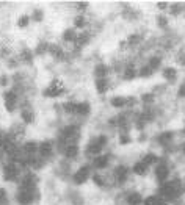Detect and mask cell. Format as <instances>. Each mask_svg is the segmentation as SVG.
<instances>
[{"label": "cell", "mask_w": 185, "mask_h": 205, "mask_svg": "<svg viewBox=\"0 0 185 205\" xmlns=\"http://www.w3.org/2000/svg\"><path fill=\"white\" fill-rule=\"evenodd\" d=\"M183 153H185V146H183Z\"/></svg>", "instance_id": "bcb514c9"}, {"label": "cell", "mask_w": 185, "mask_h": 205, "mask_svg": "<svg viewBox=\"0 0 185 205\" xmlns=\"http://www.w3.org/2000/svg\"><path fill=\"white\" fill-rule=\"evenodd\" d=\"M30 20H32V17H30L28 14L20 16V17L17 19V27H19V28H27L28 23H30Z\"/></svg>", "instance_id": "cb8c5ba5"}, {"label": "cell", "mask_w": 185, "mask_h": 205, "mask_svg": "<svg viewBox=\"0 0 185 205\" xmlns=\"http://www.w3.org/2000/svg\"><path fill=\"white\" fill-rule=\"evenodd\" d=\"M141 102H143V104H146V105L148 104H152V102H154V94H149V92L148 94H143L141 96Z\"/></svg>", "instance_id": "d590c367"}, {"label": "cell", "mask_w": 185, "mask_h": 205, "mask_svg": "<svg viewBox=\"0 0 185 205\" xmlns=\"http://www.w3.org/2000/svg\"><path fill=\"white\" fill-rule=\"evenodd\" d=\"M49 42H45V41H42V42H39L38 44V47H36V50H35V55H44V53H47L49 52Z\"/></svg>", "instance_id": "7402d4cb"}, {"label": "cell", "mask_w": 185, "mask_h": 205, "mask_svg": "<svg viewBox=\"0 0 185 205\" xmlns=\"http://www.w3.org/2000/svg\"><path fill=\"white\" fill-rule=\"evenodd\" d=\"M22 58H24V61L25 63H32L33 61V52L32 50H24V52H22Z\"/></svg>", "instance_id": "d6a6232c"}, {"label": "cell", "mask_w": 185, "mask_h": 205, "mask_svg": "<svg viewBox=\"0 0 185 205\" xmlns=\"http://www.w3.org/2000/svg\"><path fill=\"white\" fill-rule=\"evenodd\" d=\"M3 102H5V110L8 113H13L17 107V94L16 91H6L3 92Z\"/></svg>", "instance_id": "277c9868"}, {"label": "cell", "mask_w": 185, "mask_h": 205, "mask_svg": "<svg viewBox=\"0 0 185 205\" xmlns=\"http://www.w3.org/2000/svg\"><path fill=\"white\" fill-rule=\"evenodd\" d=\"M157 5H158L160 10H166V8H168V3H163V2H160V3H157Z\"/></svg>", "instance_id": "f6af8a7d"}, {"label": "cell", "mask_w": 185, "mask_h": 205, "mask_svg": "<svg viewBox=\"0 0 185 205\" xmlns=\"http://www.w3.org/2000/svg\"><path fill=\"white\" fill-rule=\"evenodd\" d=\"M20 117H22V121H24L25 124H33L35 122V113L32 110H28V108H24L20 111Z\"/></svg>", "instance_id": "e0dca14e"}, {"label": "cell", "mask_w": 185, "mask_h": 205, "mask_svg": "<svg viewBox=\"0 0 185 205\" xmlns=\"http://www.w3.org/2000/svg\"><path fill=\"white\" fill-rule=\"evenodd\" d=\"M129 172H130V169H129L127 166H123V164H119V166H116V168H114V171H113V175H114V178L118 180V183H124V182L127 180V177H129Z\"/></svg>", "instance_id": "52a82bcc"}, {"label": "cell", "mask_w": 185, "mask_h": 205, "mask_svg": "<svg viewBox=\"0 0 185 205\" xmlns=\"http://www.w3.org/2000/svg\"><path fill=\"white\" fill-rule=\"evenodd\" d=\"M94 85H96V89L99 94H105L108 91V80L107 79H96Z\"/></svg>", "instance_id": "9a60e30c"}, {"label": "cell", "mask_w": 185, "mask_h": 205, "mask_svg": "<svg viewBox=\"0 0 185 205\" xmlns=\"http://www.w3.org/2000/svg\"><path fill=\"white\" fill-rule=\"evenodd\" d=\"M130 141H132V138H130L129 135H121V138H119V143H121L123 146H126V144H130Z\"/></svg>", "instance_id": "ab89813d"}, {"label": "cell", "mask_w": 185, "mask_h": 205, "mask_svg": "<svg viewBox=\"0 0 185 205\" xmlns=\"http://www.w3.org/2000/svg\"><path fill=\"white\" fill-rule=\"evenodd\" d=\"M52 152H54V144H52L50 141H42V143H39L38 155H39L42 160H47L49 157H52Z\"/></svg>", "instance_id": "5b68a950"}, {"label": "cell", "mask_w": 185, "mask_h": 205, "mask_svg": "<svg viewBox=\"0 0 185 205\" xmlns=\"http://www.w3.org/2000/svg\"><path fill=\"white\" fill-rule=\"evenodd\" d=\"M157 23L160 25V27H166V25H168V20H166V17H163V16H158V17H157Z\"/></svg>", "instance_id": "60d3db41"}, {"label": "cell", "mask_w": 185, "mask_h": 205, "mask_svg": "<svg viewBox=\"0 0 185 205\" xmlns=\"http://www.w3.org/2000/svg\"><path fill=\"white\" fill-rule=\"evenodd\" d=\"M89 110H91V107L88 102H77L74 107V114L75 116H88Z\"/></svg>", "instance_id": "9c48e42d"}, {"label": "cell", "mask_w": 185, "mask_h": 205, "mask_svg": "<svg viewBox=\"0 0 185 205\" xmlns=\"http://www.w3.org/2000/svg\"><path fill=\"white\" fill-rule=\"evenodd\" d=\"M79 152H80V149H79L77 144H69V146L64 147L63 155H64L66 158H69V160H74L75 157H79Z\"/></svg>", "instance_id": "30bf717a"}, {"label": "cell", "mask_w": 185, "mask_h": 205, "mask_svg": "<svg viewBox=\"0 0 185 205\" xmlns=\"http://www.w3.org/2000/svg\"><path fill=\"white\" fill-rule=\"evenodd\" d=\"M61 92H63V88H58V82L55 80L49 88H45V89H44L42 94H44L45 97H57V96H60Z\"/></svg>", "instance_id": "8fae6325"}, {"label": "cell", "mask_w": 185, "mask_h": 205, "mask_svg": "<svg viewBox=\"0 0 185 205\" xmlns=\"http://www.w3.org/2000/svg\"><path fill=\"white\" fill-rule=\"evenodd\" d=\"M179 96H180V97H185V83L180 85V88H179Z\"/></svg>", "instance_id": "ee69618b"}, {"label": "cell", "mask_w": 185, "mask_h": 205, "mask_svg": "<svg viewBox=\"0 0 185 205\" xmlns=\"http://www.w3.org/2000/svg\"><path fill=\"white\" fill-rule=\"evenodd\" d=\"M135 77H136L135 67H133V66H127V67L124 69V79H126V80H133Z\"/></svg>", "instance_id": "4316f807"}, {"label": "cell", "mask_w": 185, "mask_h": 205, "mask_svg": "<svg viewBox=\"0 0 185 205\" xmlns=\"http://www.w3.org/2000/svg\"><path fill=\"white\" fill-rule=\"evenodd\" d=\"M38 199V191H25V190H20L17 188V193H16V200L20 203V205H32L35 200Z\"/></svg>", "instance_id": "6da1fadb"}, {"label": "cell", "mask_w": 185, "mask_h": 205, "mask_svg": "<svg viewBox=\"0 0 185 205\" xmlns=\"http://www.w3.org/2000/svg\"><path fill=\"white\" fill-rule=\"evenodd\" d=\"M19 174H20V169H19V164L16 163H8L3 166V178L6 182H16L19 178Z\"/></svg>", "instance_id": "7a4b0ae2"}, {"label": "cell", "mask_w": 185, "mask_h": 205, "mask_svg": "<svg viewBox=\"0 0 185 205\" xmlns=\"http://www.w3.org/2000/svg\"><path fill=\"white\" fill-rule=\"evenodd\" d=\"M89 175H91V166L85 164V166H82V168H80V169L74 174L72 182H74L75 185H83L85 182H88Z\"/></svg>", "instance_id": "3957f363"}, {"label": "cell", "mask_w": 185, "mask_h": 205, "mask_svg": "<svg viewBox=\"0 0 185 205\" xmlns=\"http://www.w3.org/2000/svg\"><path fill=\"white\" fill-rule=\"evenodd\" d=\"M163 79H166V82H174L177 79V70L174 67H165L163 69Z\"/></svg>", "instance_id": "ffe728a7"}, {"label": "cell", "mask_w": 185, "mask_h": 205, "mask_svg": "<svg viewBox=\"0 0 185 205\" xmlns=\"http://www.w3.org/2000/svg\"><path fill=\"white\" fill-rule=\"evenodd\" d=\"M92 180H94V183H96L97 186H104V185H105V180H104L101 175H92Z\"/></svg>", "instance_id": "f35d334b"}, {"label": "cell", "mask_w": 185, "mask_h": 205, "mask_svg": "<svg viewBox=\"0 0 185 205\" xmlns=\"http://www.w3.org/2000/svg\"><path fill=\"white\" fill-rule=\"evenodd\" d=\"M0 205H8V194L3 188H0Z\"/></svg>", "instance_id": "836d02e7"}, {"label": "cell", "mask_w": 185, "mask_h": 205, "mask_svg": "<svg viewBox=\"0 0 185 205\" xmlns=\"http://www.w3.org/2000/svg\"><path fill=\"white\" fill-rule=\"evenodd\" d=\"M141 161H143L146 166H151V164H154V163L158 161V157L155 155V153H146V155L141 158Z\"/></svg>", "instance_id": "603a6c76"}, {"label": "cell", "mask_w": 185, "mask_h": 205, "mask_svg": "<svg viewBox=\"0 0 185 205\" xmlns=\"http://www.w3.org/2000/svg\"><path fill=\"white\" fill-rule=\"evenodd\" d=\"M110 105L114 107V108H124L127 105V99L126 97H111L110 99Z\"/></svg>", "instance_id": "ac0fdd59"}, {"label": "cell", "mask_w": 185, "mask_h": 205, "mask_svg": "<svg viewBox=\"0 0 185 205\" xmlns=\"http://www.w3.org/2000/svg\"><path fill=\"white\" fill-rule=\"evenodd\" d=\"M30 17H32L33 20H36V22H41V20L44 19V11H42L41 8H35Z\"/></svg>", "instance_id": "83f0119b"}, {"label": "cell", "mask_w": 185, "mask_h": 205, "mask_svg": "<svg viewBox=\"0 0 185 205\" xmlns=\"http://www.w3.org/2000/svg\"><path fill=\"white\" fill-rule=\"evenodd\" d=\"M171 138H173V133L171 132H163V133L158 136V143L160 144H168L171 141Z\"/></svg>", "instance_id": "f1b7e54d"}, {"label": "cell", "mask_w": 185, "mask_h": 205, "mask_svg": "<svg viewBox=\"0 0 185 205\" xmlns=\"http://www.w3.org/2000/svg\"><path fill=\"white\" fill-rule=\"evenodd\" d=\"M160 63H161V60H160V57H152V58L149 60V66H151V69H152V70H155V69H158V66H160Z\"/></svg>", "instance_id": "4dcf8cb0"}, {"label": "cell", "mask_w": 185, "mask_h": 205, "mask_svg": "<svg viewBox=\"0 0 185 205\" xmlns=\"http://www.w3.org/2000/svg\"><path fill=\"white\" fill-rule=\"evenodd\" d=\"M88 41H89V35L88 33H79V36L75 39V45L77 47H83Z\"/></svg>", "instance_id": "d4e9b609"}, {"label": "cell", "mask_w": 185, "mask_h": 205, "mask_svg": "<svg viewBox=\"0 0 185 205\" xmlns=\"http://www.w3.org/2000/svg\"><path fill=\"white\" fill-rule=\"evenodd\" d=\"M154 74V70L151 69V66H143L140 70H138V77H141V79H148V77H151Z\"/></svg>", "instance_id": "484cf974"}, {"label": "cell", "mask_w": 185, "mask_h": 205, "mask_svg": "<svg viewBox=\"0 0 185 205\" xmlns=\"http://www.w3.org/2000/svg\"><path fill=\"white\" fill-rule=\"evenodd\" d=\"M148 168H149V166H146L143 161H138V163L133 164L132 171H133V174H136V175H144V174L148 172Z\"/></svg>", "instance_id": "44dd1931"}, {"label": "cell", "mask_w": 185, "mask_h": 205, "mask_svg": "<svg viewBox=\"0 0 185 205\" xmlns=\"http://www.w3.org/2000/svg\"><path fill=\"white\" fill-rule=\"evenodd\" d=\"M86 6H88V2H77V10H86Z\"/></svg>", "instance_id": "7bdbcfd3"}, {"label": "cell", "mask_w": 185, "mask_h": 205, "mask_svg": "<svg viewBox=\"0 0 185 205\" xmlns=\"http://www.w3.org/2000/svg\"><path fill=\"white\" fill-rule=\"evenodd\" d=\"M107 74H108V66L107 64H97L94 67L96 79H107Z\"/></svg>", "instance_id": "2e32d148"}, {"label": "cell", "mask_w": 185, "mask_h": 205, "mask_svg": "<svg viewBox=\"0 0 185 205\" xmlns=\"http://www.w3.org/2000/svg\"><path fill=\"white\" fill-rule=\"evenodd\" d=\"M102 149H104V147H101V146L96 143V139H92V141L88 144V147H86V155L96 158V157L102 155Z\"/></svg>", "instance_id": "ba28073f"}, {"label": "cell", "mask_w": 185, "mask_h": 205, "mask_svg": "<svg viewBox=\"0 0 185 205\" xmlns=\"http://www.w3.org/2000/svg\"><path fill=\"white\" fill-rule=\"evenodd\" d=\"M6 85H8V77L0 75V86H6Z\"/></svg>", "instance_id": "b9f144b4"}, {"label": "cell", "mask_w": 185, "mask_h": 205, "mask_svg": "<svg viewBox=\"0 0 185 205\" xmlns=\"http://www.w3.org/2000/svg\"><path fill=\"white\" fill-rule=\"evenodd\" d=\"M126 200H127L129 205H141L144 199L141 197L140 193H129L127 197H126Z\"/></svg>", "instance_id": "5bb4252c"}, {"label": "cell", "mask_w": 185, "mask_h": 205, "mask_svg": "<svg viewBox=\"0 0 185 205\" xmlns=\"http://www.w3.org/2000/svg\"><path fill=\"white\" fill-rule=\"evenodd\" d=\"M77 36H79V33L75 32V28H67V30H64V33H63V39L67 41V42H75Z\"/></svg>", "instance_id": "d6986e66"}, {"label": "cell", "mask_w": 185, "mask_h": 205, "mask_svg": "<svg viewBox=\"0 0 185 205\" xmlns=\"http://www.w3.org/2000/svg\"><path fill=\"white\" fill-rule=\"evenodd\" d=\"M38 147H39L38 143L28 141V143H25V146H24V149H22V152H24L25 155H36V153H38Z\"/></svg>", "instance_id": "4fadbf2b"}, {"label": "cell", "mask_w": 185, "mask_h": 205, "mask_svg": "<svg viewBox=\"0 0 185 205\" xmlns=\"http://www.w3.org/2000/svg\"><path fill=\"white\" fill-rule=\"evenodd\" d=\"M85 25H86V20H85L83 16H77L74 19V27L75 28H85Z\"/></svg>", "instance_id": "f546056e"}, {"label": "cell", "mask_w": 185, "mask_h": 205, "mask_svg": "<svg viewBox=\"0 0 185 205\" xmlns=\"http://www.w3.org/2000/svg\"><path fill=\"white\" fill-rule=\"evenodd\" d=\"M74 107H75V102H66V104L63 105V110L67 114H74Z\"/></svg>", "instance_id": "1f68e13d"}, {"label": "cell", "mask_w": 185, "mask_h": 205, "mask_svg": "<svg viewBox=\"0 0 185 205\" xmlns=\"http://www.w3.org/2000/svg\"><path fill=\"white\" fill-rule=\"evenodd\" d=\"M108 161H110V155H99L92 160V166L96 169H105L108 166Z\"/></svg>", "instance_id": "7c38bea8"}, {"label": "cell", "mask_w": 185, "mask_h": 205, "mask_svg": "<svg viewBox=\"0 0 185 205\" xmlns=\"http://www.w3.org/2000/svg\"><path fill=\"white\" fill-rule=\"evenodd\" d=\"M154 175H155V178H157L158 182L165 183V182H166V178H168V175H170V169H168V166H166L165 163L158 164V166L154 169Z\"/></svg>", "instance_id": "8992f818"}, {"label": "cell", "mask_w": 185, "mask_h": 205, "mask_svg": "<svg viewBox=\"0 0 185 205\" xmlns=\"http://www.w3.org/2000/svg\"><path fill=\"white\" fill-rule=\"evenodd\" d=\"M140 41H141V36H138V35H132V36L129 38V44H130V45H136Z\"/></svg>", "instance_id": "74e56055"}, {"label": "cell", "mask_w": 185, "mask_h": 205, "mask_svg": "<svg viewBox=\"0 0 185 205\" xmlns=\"http://www.w3.org/2000/svg\"><path fill=\"white\" fill-rule=\"evenodd\" d=\"M158 199L160 197H157V196H149V197H146L143 200V205H155L158 202Z\"/></svg>", "instance_id": "e575fe53"}, {"label": "cell", "mask_w": 185, "mask_h": 205, "mask_svg": "<svg viewBox=\"0 0 185 205\" xmlns=\"http://www.w3.org/2000/svg\"><path fill=\"white\" fill-rule=\"evenodd\" d=\"M107 141H108V139H107L105 135H99V136L96 138V143H97L101 147H105V146H107Z\"/></svg>", "instance_id": "8d00e7d4"}]
</instances>
